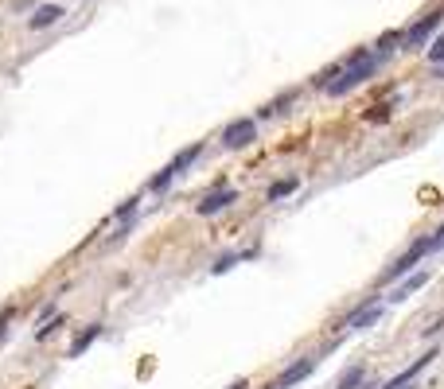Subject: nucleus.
Segmentation results:
<instances>
[{"label":"nucleus","mask_w":444,"mask_h":389,"mask_svg":"<svg viewBox=\"0 0 444 389\" xmlns=\"http://www.w3.org/2000/svg\"><path fill=\"white\" fill-rule=\"evenodd\" d=\"M378 63H382L378 55H370L366 47H359L355 55H351V58L343 63V74H339L336 82H327V94H351V90H355L359 82H366V78L375 74Z\"/></svg>","instance_id":"nucleus-1"},{"label":"nucleus","mask_w":444,"mask_h":389,"mask_svg":"<svg viewBox=\"0 0 444 389\" xmlns=\"http://www.w3.org/2000/svg\"><path fill=\"white\" fill-rule=\"evenodd\" d=\"M429 238H417L413 245H409V249L402 253V257H397L394 265H390V269L382 272V284H390V281H397V276H409V272L417 269V261H425V257H429Z\"/></svg>","instance_id":"nucleus-2"},{"label":"nucleus","mask_w":444,"mask_h":389,"mask_svg":"<svg viewBox=\"0 0 444 389\" xmlns=\"http://www.w3.org/2000/svg\"><path fill=\"white\" fill-rule=\"evenodd\" d=\"M441 19H444V12L436 8V12H429V16H421L413 24V28L405 31V51H421L425 43H429V39H433V31L441 28Z\"/></svg>","instance_id":"nucleus-3"},{"label":"nucleus","mask_w":444,"mask_h":389,"mask_svg":"<svg viewBox=\"0 0 444 389\" xmlns=\"http://www.w3.org/2000/svg\"><path fill=\"white\" fill-rule=\"evenodd\" d=\"M257 140V125L249 121V117H242V121H230L227 133H222V144L227 148H246Z\"/></svg>","instance_id":"nucleus-4"},{"label":"nucleus","mask_w":444,"mask_h":389,"mask_svg":"<svg viewBox=\"0 0 444 389\" xmlns=\"http://www.w3.org/2000/svg\"><path fill=\"white\" fill-rule=\"evenodd\" d=\"M433 358H436V350H429V354H421V358H413V362H409V366L402 370V374H397V378H390V381H386L382 389H409V386H413L417 378H421V370L429 366V362H433Z\"/></svg>","instance_id":"nucleus-5"},{"label":"nucleus","mask_w":444,"mask_h":389,"mask_svg":"<svg viewBox=\"0 0 444 389\" xmlns=\"http://www.w3.org/2000/svg\"><path fill=\"white\" fill-rule=\"evenodd\" d=\"M312 370H316V358H300V362H293V366H288L285 374L277 378V386H273V389H293L296 381H304Z\"/></svg>","instance_id":"nucleus-6"},{"label":"nucleus","mask_w":444,"mask_h":389,"mask_svg":"<svg viewBox=\"0 0 444 389\" xmlns=\"http://www.w3.org/2000/svg\"><path fill=\"white\" fill-rule=\"evenodd\" d=\"M421 284H429V269H417V272H409V276H405V281L397 284V292L390 296V300H409V296H413V292L421 288Z\"/></svg>","instance_id":"nucleus-7"},{"label":"nucleus","mask_w":444,"mask_h":389,"mask_svg":"<svg viewBox=\"0 0 444 389\" xmlns=\"http://www.w3.org/2000/svg\"><path fill=\"white\" fill-rule=\"evenodd\" d=\"M234 199H238L234 191H215V194H207V199L199 203V214H218V210H227Z\"/></svg>","instance_id":"nucleus-8"},{"label":"nucleus","mask_w":444,"mask_h":389,"mask_svg":"<svg viewBox=\"0 0 444 389\" xmlns=\"http://www.w3.org/2000/svg\"><path fill=\"white\" fill-rule=\"evenodd\" d=\"M378 315H382V308H378V304H370V308L363 304V308H359L355 315L343 323V327H355V331H359V327H370V323H378Z\"/></svg>","instance_id":"nucleus-9"},{"label":"nucleus","mask_w":444,"mask_h":389,"mask_svg":"<svg viewBox=\"0 0 444 389\" xmlns=\"http://www.w3.org/2000/svg\"><path fill=\"white\" fill-rule=\"evenodd\" d=\"M59 16H63L59 4H43V8L35 12V16H31V28H35V31H40V28H51V24H55Z\"/></svg>","instance_id":"nucleus-10"},{"label":"nucleus","mask_w":444,"mask_h":389,"mask_svg":"<svg viewBox=\"0 0 444 389\" xmlns=\"http://www.w3.org/2000/svg\"><path fill=\"white\" fill-rule=\"evenodd\" d=\"M199 152H203V144H191V148H183V152H179V156H176V160H172L168 167H172V172H176V175H179V172H188V167H191V164H195V160H199Z\"/></svg>","instance_id":"nucleus-11"},{"label":"nucleus","mask_w":444,"mask_h":389,"mask_svg":"<svg viewBox=\"0 0 444 389\" xmlns=\"http://www.w3.org/2000/svg\"><path fill=\"white\" fill-rule=\"evenodd\" d=\"M98 335H101V327H98V323H94V327H86V331H82V335H79V339H74V342H70V358H79V354H82V350H86V347H90V342H94V339H98Z\"/></svg>","instance_id":"nucleus-12"},{"label":"nucleus","mask_w":444,"mask_h":389,"mask_svg":"<svg viewBox=\"0 0 444 389\" xmlns=\"http://www.w3.org/2000/svg\"><path fill=\"white\" fill-rule=\"evenodd\" d=\"M363 381H366V366H351V370L343 374V378L336 381V389H359Z\"/></svg>","instance_id":"nucleus-13"},{"label":"nucleus","mask_w":444,"mask_h":389,"mask_svg":"<svg viewBox=\"0 0 444 389\" xmlns=\"http://www.w3.org/2000/svg\"><path fill=\"white\" fill-rule=\"evenodd\" d=\"M296 191V179H281V183L269 187V203H277V199H285V194Z\"/></svg>","instance_id":"nucleus-14"},{"label":"nucleus","mask_w":444,"mask_h":389,"mask_svg":"<svg viewBox=\"0 0 444 389\" xmlns=\"http://www.w3.org/2000/svg\"><path fill=\"white\" fill-rule=\"evenodd\" d=\"M394 43H405V31H386V35L378 39V51L386 55V51H394Z\"/></svg>","instance_id":"nucleus-15"},{"label":"nucleus","mask_w":444,"mask_h":389,"mask_svg":"<svg viewBox=\"0 0 444 389\" xmlns=\"http://www.w3.org/2000/svg\"><path fill=\"white\" fill-rule=\"evenodd\" d=\"M172 179H176V172H172V167H164V172H160V175H156V179H152L148 187H152V191H164V187H168Z\"/></svg>","instance_id":"nucleus-16"},{"label":"nucleus","mask_w":444,"mask_h":389,"mask_svg":"<svg viewBox=\"0 0 444 389\" xmlns=\"http://www.w3.org/2000/svg\"><path fill=\"white\" fill-rule=\"evenodd\" d=\"M429 63H444V35L436 39L433 47H429Z\"/></svg>","instance_id":"nucleus-17"},{"label":"nucleus","mask_w":444,"mask_h":389,"mask_svg":"<svg viewBox=\"0 0 444 389\" xmlns=\"http://www.w3.org/2000/svg\"><path fill=\"white\" fill-rule=\"evenodd\" d=\"M429 249H433V253H436V249H444V222L436 226V233L429 238Z\"/></svg>","instance_id":"nucleus-18"},{"label":"nucleus","mask_w":444,"mask_h":389,"mask_svg":"<svg viewBox=\"0 0 444 389\" xmlns=\"http://www.w3.org/2000/svg\"><path fill=\"white\" fill-rule=\"evenodd\" d=\"M137 203H140V199H125V203L117 206V218H129V214L137 210Z\"/></svg>","instance_id":"nucleus-19"},{"label":"nucleus","mask_w":444,"mask_h":389,"mask_svg":"<svg viewBox=\"0 0 444 389\" xmlns=\"http://www.w3.org/2000/svg\"><path fill=\"white\" fill-rule=\"evenodd\" d=\"M238 265V253H230V257H222V261L215 265V272H227V269H234Z\"/></svg>","instance_id":"nucleus-20"},{"label":"nucleus","mask_w":444,"mask_h":389,"mask_svg":"<svg viewBox=\"0 0 444 389\" xmlns=\"http://www.w3.org/2000/svg\"><path fill=\"white\" fill-rule=\"evenodd\" d=\"M4 331H8V311L0 315V339H4Z\"/></svg>","instance_id":"nucleus-21"},{"label":"nucleus","mask_w":444,"mask_h":389,"mask_svg":"<svg viewBox=\"0 0 444 389\" xmlns=\"http://www.w3.org/2000/svg\"><path fill=\"white\" fill-rule=\"evenodd\" d=\"M227 389H249V386H246V381H234V386H227Z\"/></svg>","instance_id":"nucleus-22"},{"label":"nucleus","mask_w":444,"mask_h":389,"mask_svg":"<svg viewBox=\"0 0 444 389\" xmlns=\"http://www.w3.org/2000/svg\"><path fill=\"white\" fill-rule=\"evenodd\" d=\"M269 389H273V386H269Z\"/></svg>","instance_id":"nucleus-23"}]
</instances>
